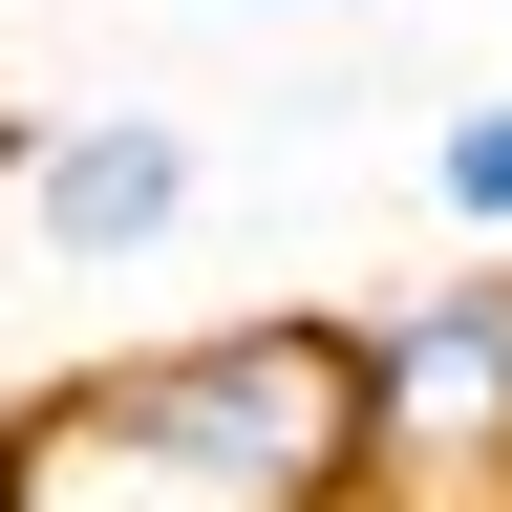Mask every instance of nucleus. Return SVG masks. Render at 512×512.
Returning <instances> with one entry per match:
<instances>
[{
    "label": "nucleus",
    "mask_w": 512,
    "mask_h": 512,
    "mask_svg": "<svg viewBox=\"0 0 512 512\" xmlns=\"http://www.w3.org/2000/svg\"><path fill=\"white\" fill-rule=\"evenodd\" d=\"M363 342V512H512V256L342 299Z\"/></svg>",
    "instance_id": "f03ea898"
},
{
    "label": "nucleus",
    "mask_w": 512,
    "mask_h": 512,
    "mask_svg": "<svg viewBox=\"0 0 512 512\" xmlns=\"http://www.w3.org/2000/svg\"><path fill=\"white\" fill-rule=\"evenodd\" d=\"M43 427L150 470V491H192V512H363V342H342V299L107 342V363L43 384Z\"/></svg>",
    "instance_id": "f257e3e1"
},
{
    "label": "nucleus",
    "mask_w": 512,
    "mask_h": 512,
    "mask_svg": "<svg viewBox=\"0 0 512 512\" xmlns=\"http://www.w3.org/2000/svg\"><path fill=\"white\" fill-rule=\"evenodd\" d=\"M427 214H448V235H491V256H512V86H491V107H448V128H427Z\"/></svg>",
    "instance_id": "20e7f679"
},
{
    "label": "nucleus",
    "mask_w": 512,
    "mask_h": 512,
    "mask_svg": "<svg viewBox=\"0 0 512 512\" xmlns=\"http://www.w3.org/2000/svg\"><path fill=\"white\" fill-rule=\"evenodd\" d=\"M192 192H214V150H192L171 107H43V171H22V256H171Z\"/></svg>",
    "instance_id": "7ed1b4c3"
},
{
    "label": "nucleus",
    "mask_w": 512,
    "mask_h": 512,
    "mask_svg": "<svg viewBox=\"0 0 512 512\" xmlns=\"http://www.w3.org/2000/svg\"><path fill=\"white\" fill-rule=\"evenodd\" d=\"M235 22H363V0H235Z\"/></svg>",
    "instance_id": "39448f33"
},
{
    "label": "nucleus",
    "mask_w": 512,
    "mask_h": 512,
    "mask_svg": "<svg viewBox=\"0 0 512 512\" xmlns=\"http://www.w3.org/2000/svg\"><path fill=\"white\" fill-rule=\"evenodd\" d=\"M0 491H22V406H0Z\"/></svg>",
    "instance_id": "423d86ee"
}]
</instances>
